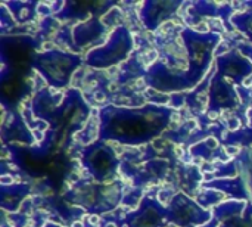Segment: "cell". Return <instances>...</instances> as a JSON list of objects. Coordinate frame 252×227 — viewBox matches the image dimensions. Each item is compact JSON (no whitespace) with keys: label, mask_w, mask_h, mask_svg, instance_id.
Returning a JSON list of instances; mask_svg holds the SVG:
<instances>
[{"label":"cell","mask_w":252,"mask_h":227,"mask_svg":"<svg viewBox=\"0 0 252 227\" xmlns=\"http://www.w3.org/2000/svg\"><path fill=\"white\" fill-rule=\"evenodd\" d=\"M84 162H86V167L90 170V173L96 176V179L99 180L109 179L117 167V160H115L114 152L108 146H105L102 142L87 149Z\"/></svg>","instance_id":"8992f818"},{"label":"cell","mask_w":252,"mask_h":227,"mask_svg":"<svg viewBox=\"0 0 252 227\" xmlns=\"http://www.w3.org/2000/svg\"><path fill=\"white\" fill-rule=\"evenodd\" d=\"M81 64V59L74 55L62 52H49L38 55L34 65L46 77V80L55 87H63L68 84L71 74Z\"/></svg>","instance_id":"277c9868"},{"label":"cell","mask_w":252,"mask_h":227,"mask_svg":"<svg viewBox=\"0 0 252 227\" xmlns=\"http://www.w3.org/2000/svg\"><path fill=\"white\" fill-rule=\"evenodd\" d=\"M102 27L99 25L97 21H90V22H86L80 27L75 28L74 34H75V40L77 43L81 46V44H86L89 41H92L93 38L99 37V34H102Z\"/></svg>","instance_id":"30bf717a"},{"label":"cell","mask_w":252,"mask_h":227,"mask_svg":"<svg viewBox=\"0 0 252 227\" xmlns=\"http://www.w3.org/2000/svg\"><path fill=\"white\" fill-rule=\"evenodd\" d=\"M251 62L248 59L239 56L236 52L221 56L219 59V74L230 77L236 81H241L245 75L251 74Z\"/></svg>","instance_id":"52a82bcc"},{"label":"cell","mask_w":252,"mask_h":227,"mask_svg":"<svg viewBox=\"0 0 252 227\" xmlns=\"http://www.w3.org/2000/svg\"><path fill=\"white\" fill-rule=\"evenodd\" d=\"M183 41L188 46V53L190 56L189 59V81L190 86H195L205 71L210 66L211 55L216 47V44L220 41V37L217 34H198L192 30L183 31Z\"/></svg>","instance_id":"7a4b0ae2"},{"label":"cell","mask_w":252,"mask_h":227,"mask_svg":"<svg viewBox=\"0 0 252 227\" xmlns=\"http://www.w3.org/2000/svg\"><path fill=\"white\" fill-rule=\"evenodd\" d=\"M235 25L247 34V37H250L252 41V13H244V15H236L233 18Z\"/></svg>","instance_id":"8fae6325"},{"label":"cell","mask_w":252,"mask_h":227,"mask_svg":"<svg viewBox=\"0 0 252 227\" xmlns=\"http://www.w3.org/2000/svg\"><path fill=\"white\" fill-rule=\"evenodd\" d=\"M44 227H59L58 225H53V223H49V225H46Z\"/></svg>","instance_id":"7c38bea8"},{"label":"cell","mask_w":252,"mask_h":227,"mask_svg":"<svg viewBox=\"0 0 252 227\" xmlns=\"http://www.w3.org/2000/svg\"><path fill=\"white\" fill-rule=\"evenodd\" d=\"M164 217L167 219V213L162 211L159 205L148 199V202L140 208V211H137L128 219H131V227H162Z\"/></svg>","instance_id":"9c48e42d"},{"label":"cell","mask_w":252,"mask_h":227,"mask_svg":"<svg viewBox=\"0 0 252 227\" xmlns=\"http://www.w3.org/2000/svg\"><path fill=\"white\" fill-rule=\"evenodd\" d=\"M210 213L199 208L193 201H190L183 194H179L171 201L170 210L167 213V220L179 225V226H188V225H204L210 220Z\"/></svg>","instance_id":"5b68a950"},{"label":"cell","mask_w":252,"mask_h":227,"mask_svg":"<svg viewBox=\"0 0 252 227\" xmlns=\"http://www.w3.org/2000/svg\"><path fill=\"white\" fill-rule=\"evenodd\" d=\"M180 6V1H151L145 4V12L140 13V16L145 21V25L151 30H155L164 19H167L177 7Z\"/></svg>","instance_id":"ba28073f"},{"label":"cell","mask_w":252,"mask_h":227,"mask_svg":"<svg viewBox=\"0 0 252 227\" xmlns=\"http://www.w3.org/2000/svg\"><path fill=\"white\" fill-rule=\"evenodd\" d=\"M133 47L131 34L126 27H118L108 43L99 49H93L87 55V64L94 68H109L121 62Z\"/></svg>","instance_id":"3957f363"},{"label":"cell","mask_w":252,"mask_h":227,"mask_svg":"<svg viewBox=\"0 0 252 227\" xmlns=\"http://www.w3.org/2000/svg\"><path fill=\"white\" fill-rule=\"evenodd\" d=\"M171 111L158 106L143 109L106 108L102 111V139L137 145L158 136L170 121Z\"/></svg>","instance_id":"6da1fadb"}]
</instances>
